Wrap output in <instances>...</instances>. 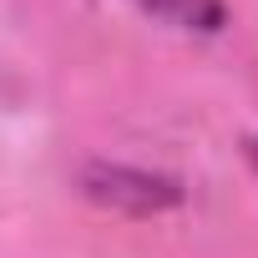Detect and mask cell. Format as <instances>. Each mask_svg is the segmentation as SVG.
Listing matches in <instances>:
<instances>
[{"mask_svg": "<svg viewBox=\"0 0 258 258\" xmlns=\"http://www.w3.org/2000/svg\"><path fill=\"white\" fill-rule=\"evenodd\" d=\"M248 157H253V167H258V132L248 137Z\"/></svg>", "mask_w": 258, "mask_h": 258, "instance_id": "3", "label": "cell"}, {"mask_svg": "<svg viewBox=\"0 0 258 258\" xmlns=\"http://www.w3.org/2000/svg\"><path fill=\"white\" fill-rule=\"evenodd\" d=\"M86 192L106 208H132V213H157V208H172L182 198L177 182L152 177V172H132V167H91Z\"/></svg>", "mask_w": 258, "mask_h": 258, "instance_id": "1", "label": "cell"}, {"mask_svg": "<svg viewBox=\"0 0 258 258\" xmlns=\"http://www.w3.org/2000/svg\"><path fill=\"white\" fill-rule=\"evenodd\" d=\"M132 6L187 36H218L228 26V0H132Z\"/></svg>", "mask_w": 258, "mask_h": 258, "instance_id": "2", "label": "cell"}]
</instances>
